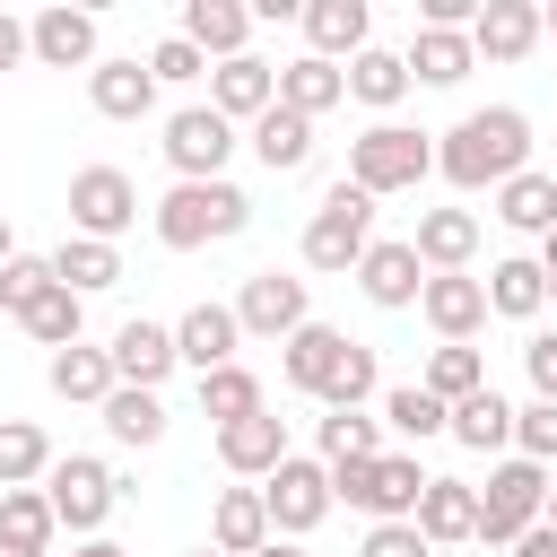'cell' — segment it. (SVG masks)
Returning <instances> with one entry per match:
<instances>
[{"mask_svg":"<svg viewBox=\"0 0 557 557\" xmlns=\"http://www.w3.org/2000/svg\"><path fill=\"white\" fill-rule=\"evenodd\" d=\"M26 52H35V44H26V17H9V9H0V70H17Z\"/></svg>","mask_w":557,"mask_h":557,"instance_id":"obj_50","label":"cell"},{"mask_svg":"<svg viewBox=\"0 0 557 557\" xmlns=\"http://www.w3.org/2000/svg\"><path fill=\"white\" fill-rule=\"evenodd\" d=\"M348 96H357V104H374V113H383V104H400V96H409V61H400V52H383V44H366V52L348 61Z\"/></svg>","mask_w":557,"mask_h":557,"instance_id":"obj_38","label":"cell"},{"mask_svg":"<svg viewBox=\"0 0 557 557\" xmlns=\"http://www.w3.org/2000/svg\"><path fill=\"white\" fill-rule=\"evenodd\" d=\"M235 339H244L235 305H191V313L174 322V357H183L191 374H218V366H235Z\"/></svg>","mask_w":557,"mask_h":557,"instance_id":"obj_15","label":"cell"},{"mask_svg":"<svg viewBox=\"0 0 557 557\" xmlns=\"http://www.w3.org/2000/svg\"><path fill=\"white\" fill-rule=\"evenodd\" d=\"M261 557H313V548H305V540H270Z\"/></svg>","mask_w":557,"mask_h":557,"instance_id":"obj_54","label":"cell"},{"mask_svg":"<svg viewBox=\"0 0 557 557\" xmlns=\"http://www.w3.org/2000/svg\"><path fill=\"white\" fill-rule=\"evenodd\" d=\"M52 496L44 487H0V540L9 548H35V557H52Z\"/></svg>","mask_w":557,"mask_h":557,"instance_id":"obj_34","label":"cell"},{"mask_svg":"<svg viewBox=\"0 0 557 557\" xmlns=\"http://www.w3.org/2000/svg\"><path fill=\"white\" fill-rule=\"evenodd\" d=\"M339 357H348V331H331V322H305V331L287 339V357H278V366H287V383H296L305 400H322V383L339 374Z\"/></svg>","mask_w":557,"mask_h":557,"instance_id":"obj_28","label":"cell"},{"mask_svg":"<svg viewBox=\"0 0 557 557\" xmlns=\"http://www.w3.org/2000/svg\"><path fill=\"white\" fill-rule=\"evenodd\" d=\"M104 357H113V374H122L131 392H157V383L183 366V357H174V331H165V322H148V313H131V322L113 331V348H104Z\"/></svg>","mask_w":557,"mask_h":557,"instance_id":"obj_12","label":"cell"},{"mask_svg":"<svg viewBox=\"0 0 557 557\" xmlns=\"http://www.w3.org/2000/svg\"><path fill=\"white\" fill-rule=\"evenodd\" d=\"M218 461L235 470V479H270L278 461H287V418H235V426H218Z\"/></svg>","mask_w":557,"mask_h":557,"instance_id":"obj_20","label":"cell"},{"mask_svg":"<svg viewBox=\"0 0 557 557\" xmlns=\"http://www.w3.org/2000/svg\"><path fill=\"white\" fill-rule=\"evenodd\" d=\"M453 444H470V453H505L513 444V400L487 383V392H470L461 409H453Z\"/></svg>","mask_w":557,"mask_h":557,"instance_id":"obj_33","label":"cell"},{"mask_svg":"<svg viewBox=\"0 0 557 557\" xmlns=\"http://www.w3.org/2000/svg\"><path fill=\"white\" fill-rule=\"evenodd\" d=\"M374 453H383V418H366V409H331V418H322V461H331V470L374 461Z\"/></svg>","mask_w":557,"mask_h":557,"instance_id":"obj_40","label":"cell"},{"mask_svg":"<svg viewBox=\"0 0 557 557\" xmlns=\"http://www.w3.org/2000/svg\"><path fill=\"white\" fill-rule=\"evenodd\" d=\"M148 70H157V87H191V78H209V52L183 44V35H165V44L148 52Z\"/></svg>","mask_w":557,"mask_h":557,"instance_id":"obj_47","label":"cell"},{"mask_svg":"<svg viewBox=\"0 0 557 557\" xmlns=\"http://www.w3.org/2000/svg\"><path fill=\"white\" fill-rule=\"evenodd\" d=\"M400 61H409V78H426V87H461V78L479 70V52H470L461 26H418Z\"/></svg>","mask_w":557,"mask_h":557,"instance_id":"obj_25","label":"cell"},{"mask_svg":"<svg viewBox=\"0 0 557 557\" xmlns=\"http://www.w3.org/2000/svg\"><path fill=\"white\" fill-rule=\"evenodd\" d=\"M278 104H287V113H305V122H322L331 104H348V70H339V61H322V52H305V61H287V70H278Z\"/></svg>","mask_w":557,"mask_h":557,"instance_id":"obj_26","label":"cell"},{"mask_svg":"<svg viewBox=\"0 0 557 557\" xmlns=\"http://www.w3.org/2000/svg\"><path fill=\"white\" fill-rule=\"evenodd\" d=\"M374 252V191H357L348 174L322 191V209L305 218V261L313 270H357Z\"/></svg>","mask_w":557,"mask_h":557,"instance_id":"obj_4","label":"cell"},{"mask_svg":"<svg viewBox=\"0 0 557 557\" xmlns=\"http://www.w3.org/2000/svg\"><path fill=\"white\" fill-rule=\"evenodd\" d=\"M522 366H531V392L557 400V331H531V339H522Z\"/></svg>","mask_w":557,"mask_h":557,"instance_id":"obj_49","label":"cell"},{"mask_svg":"<svg viewBox=\"0 0 557 557\" xmlns=\"http://www.w3.org/2000/svg\"><path fill=\"white\" fill-rule=\"evenodd\" d=\"M104 426H113V444H157V435H165V400L122 383V392L104 400Z\"/></svg>","mask_w":557,"mask_h":557,"instance_id":"obj_43","label":"cell"},{"mask_svg":"<svg viewBox=\"0 0 557 557\" xmlns=\"http://www.w3.org/2000/svg\"><path fill=\"white\" fill-rule=\"evenodd\" d=\"M252 157H261L270 174H296V165L313 157V122H305V113H287V104H270V113L252 122Z\"/></svg>","mask_w":557,"mask_h":557,"instance_id":"obj_31","label":"cell"},{"mask_svg":"<svg viewBox=\"0 0 557 557\" xmlns=\"http://www.w3.org/2000/svg\"><path fill=\"white\" fill-rule=\"evenodd\" d=\"M9 261H17V235H9V218H0V270H9Z\"/></svg>","mask_w":557,"mask_h":557,"instance_id":"obj_55","label":"cell"},{"mask_svg":"<svg viewBox=\"0 0 557 557\" xmlns=\"http://www.w3.org/2000/svg\"><path fill=\"white\" fill-rule=\"evenodd\" d=\"M26 44H35V61L44 70H96V17L87 9H44V17H26Z\"/></svg>","mask_w":557,"mask_h":557,"instance_id":"obj_13","label":"cell"},{"mask_svg":"<svg viewBox=\"0 0 557 557\" xmlns=\"http://www.w3.org/2000/svg\"><path fill=\"white\" fill-rule=\"evenodd\" d=\"M357 287H366V305L400 313V305H418V296H426V261H418L409 244H374V252L357 261Z\"/></svg>","mask_w":557,"mask_h":557,"instance_id":"obj_19","label":"cell"},{"mask_svg":"<svg viewBox=\"0 0 557 557\" xmlns=\"http://www.w3.org/2000/svg\"><path fill=\"white\" fill-rule=\"evenodd\" d=\"M540 26H548V35H557V0H548V9H540Z\"/></svg>","mask_w":557,"mask_h":557,"instance_id":"obj_57","label":"cell"},{"mask_svg":"<svg viewBox=\"0 0 557 557\" xmlns=\"http://www.w3.org/2000/svg\"><path fill=\"white\" fill-rule=\"evenodd\" d=\"M70 557H131V548H113V540H78Z\"/></svg>","mask_w":557,"mask_h":557,"instance_id":"obj_52","label":"cell"},{"mask_svg":"<svg viewBox=\"0 0 557 557\" xmlns=\"http://www.w3.org/2000/svg\"><path fill=\"white\" fill-rule=\"evenodd\" d=\"M496 218H505L513 235H548V226H557V174H513V183L496 191Z\"/></svg>","mask_w":557,"mask_h":557,"instance_id":"obj_37","label":"cell"},{"mask_svg":"<svg viewBox=\"0 0 557 557\" xmlns=\"http://www.w3.org/2000/svg\"><path fill=\"white\" fill-rule=\"evenodd\" d=\"M87 104L104 113V122H139L148 104H157V70L131 52V61H96L87 70Z\"/></svg>","mask_w":557,"mask_h":557,"instance_id":"obj_18","label":"cell"},{"mask_svg":"<svg viewBox=\"0 0 557 557\" xmlns=\"http://www.w3.org/2000/svg\"><path fill=\"white\" fill-rule=\"evenodd\" d=\"M540 305H548V270H540V261H522V252H513V261H496V270H487V313L531 322Z\"/></svg>","mask_w":557,"mask_h":557,"instance_id":"obj_32","label":"cell"},{"mask_svg":"<svg viewBox=\"0 0 557 557\" xmlns=\"http://www.w3.org/2000/svg\"><path fill=\"white\" fill-rule=\"evenodd\" d=\"M548 296H557V278H548Z\"/></svg>","mask_w":557,"mask_h":557,"instance_id":"obj_60","label":"cell"},{"mask_svg":"<svg viewBox=\"0 0 557 557\" xmlns=\"http://www.w3.org/2000/svg\"><path fill=\"white\" fill-rule=\"evenodd\" d=\"M331 487H339L357 513H374V522H418L426 470H418V453H374V461H348V470H331Z\"/></svg>","mask_w":557,"mask_h":557,"instance_id":"obj_6","label":"cell"},{"mask_svg":"<svg viewBox=\"0 0 557 557\" xmlns=\"http://www.w3.org/2000/svg\"><path fill=\"white\" fill-rule=\"evenodd\" d=\"M513 453H522V461H540V470H557V400L513 409Z\"/></svg>","mask_w":557,"mask_h":557,"instance_id":"obj_46","label":"cell"},{"mask_svg":"<svg viewBox=\"0 0 557 557\" xmlns=\"http://www.w3.org/2000/svg\"><path fill=\"white\" fill-rule=\"evenodd\" d=\"M383 426L409 435V444H426V435H453V409H444L426 383H392V392H383Z\"/></svg>","mask_w":557,"mask_h":557,"instance_id":"obj_36","label":"cell"},{"mask_svg":"<svg viewBox=\"0 0 557 557\" xmlns=\"http://www.w3.org/2000/svg\"><path fill=\"white\" fill-rule=\"evenodd\" d=\"M209 104H218L226 122H261V113L278 104V70L252 61V52H244V61H218V70H209Z\"/></svg>","mask_w":557,"mask_h":557,"instance_id":"obj_17","label":"cell"},{"mask_svg":"<svg viewBox=\"0 0 557 557\" xmlns=\"http://www.w3.org/2000/svg\"><path fill=\"white\" fill-rule=\"evenodd\" d=\"M200 418H218V426H235V418H261V383H252L244 366H218V374H200Z\"/></svg>","mask_w":557,"mask_h":557,"instance_id":"obj_41","label":"cell"},{"mask_svg":"<svg viewBox=\"0 0 557 557\" xmlns=\"http://www.w3.org/2000/svg\"><path fill=\"white\" fill-rule=\"evenodd\" d=\"M252 226V200L235 183H174L157 200V244L165 252H200V244H226Z\"/></svg>","mask_w":557,"mask_h":557,"instance_id":"obj_2","label":"cell"},{"mask_svg":"<svg viewBox=\"0 0 557 557\" xmlns=\"http://www.w3.org/2000/svg\"><path fill=\"white\" fill-rule=\"evenodd\" d=\"M44 496H52V522H61V531L96 540V531H104V513L122 505V479H113V470H104L96 453H70V461H52Z\"/></svg>","mask_w":557,"mask_h":557,"instance_id":"obj_8","label":"cell"},{"mask_svg":"<svg viewBox=\"0 0 557 557\" xmlns=\"http://www.w3.org/2000/svg\"><path fill=\"white\" fill-rule=\"evenodd\" d=\"M52 479V435L35 418H0V487H35Z\"/></svg>","mask_w":557,"mask_h":557,"instance_id":"obj_35","label":"cell"},{"mask_svg":"<svg viewBox=\"0 0 557 557\" xmlns=\"http://www.w3.org/2000/svg\"><path fill=\"white\" fill-rule=\"evenodd\" d=\"M261 505H270V531L278 540H305L331 505H339V487H331V461H305V453H287L270 479H261Z\"/></svg>","mask_w":557,"mask_h":557,"instance_id":"obj_9","label":"cell"},{"mask_svg":"<svg viewBox=\"0 0 557 557\" xmlns=\"http://www.w3.org/2000/svg\"><path fill=\"white\" fill-rule=\"evenodd\" d=\"M131 218H139V183H131L122 165H78V174H70V235L113 244Z\"/></svg>","mask_w":557,"mask_h":557,"instance_id":"obj_10","label":"cell"},{"mask_svg":"<svg viewBox=\"0 0 557 557\" xmlns=\"http://www.w3.org/2000/svg\"><path fill=\"white\" fill-rule=\"evenodd\" d=\"M278 531H270V505H261V487H226L218 505H209V548H226V557H261Z\"/></svg>","mask_w":557,"mask_h":557,"instance_id":"obj_21","label":"cell"},{"mask_svg":"<svg viewBox=\"0 0 557 557\" xmlns=\"http://www.w3.org/2000/svg\"><path fill=\"white\" fill-rule=\"evenodd\" d=\"M305 44L322 52V61H357L366 52V0H305Z\"/></svg>","mask_w":557,"mask_h":557,"instance_id":"obj_29","label":"cell"},{"mask_svg":"<svg viewBox=\"0 0 557 557\" xmlns=\"http://www.w3.org/2000/svg\"><path fill=\"white\" fill-rule=\"evenodd\" d=\"M52 287H61V278H52V261H35V252H17V261L0 270V305H9L17 322H26V313H35L44 296H52Z\"/></svg>","mask_w":557,"mask_h":557,"instance_id":"obj_45","label":"cell"},{"mask_svg":"<svg viewBox=\"0 0 557 557\" xmlns=\"http://www.w3.org/2000/svg\"><path fill=\"white\" fill-rule=\"evenodd\" d=\"M540 522H548V470L522 461V453L496 461L487 487H479V540H487V548H513V540L540 531Z\"/></svg>","mask_w":557,"mask_h":557,"instance_id":"obj_5","label":"cell"},{"mask_svg":"<svg viewBox=\"0 0 557 557\" xmlns=\"http://www.w3.org/2000/svg\"><path fill=\"white\" fill-rule=\"evenodd\" d=\"M513 557H557V531H548V522H540V531H522V540H513Z\"/></svg>","mask_w":557,"mask_h":557,"instance_id":"obj_51","label":"cell"},{"mask_svg":"<svg viewBox=\"0 0 557 557\" xmlns=\"http://www.w3.org/2000/svg\"><path fill=\"white\" fill-rule=\"evenodd\" d=\"M235 322L252 331V339H296L305 322H313V305H305V278H287V270H252L244 278V296H235Z\"/></svg>","mask_w":557,"mask_h":557,"instance_id":"obj_11","label":"cell"},{"mask_svg":"<svg viewBox=\"0 0 557 557\" xmlns=\"http://www.w3.org/2000/svg\"><path fill=\"white\" fill-rule=\"evenodd\" d=\"M78 331H87V296H70V287H52V296L26 313V339H44L52 357H61V348H78Z\"/></svg>","mask_w":557,"mask_h":557,"instance_id":"obj_42","label":"cell"},{"mask_svg":"<svg viewBox=\"0 0 557 557\" xmlns=\"http://www.w3.org/2000/svg\"><path fill=\"white\" fill-rule=\"evenodd\" d=\"M409 252H418L435 278H444V270H470V252H479V218H470V209H418Z\"/></svg>","mask_w":557,"mask_h":557,"instance_id":"obj_22","label":"cell"},{"mask_svg":"<svg viewBox=\"0 0 557 557\" xmlns=\"http://www.w3.org/2000/svg\"><path fill=\"white\" fill-rule=\"evenodd\" d=\"M540 35H548V26H540V9H531V0H479L470 52H479V61H522Z\"/></svg>","mask_w":557,"mask_h":557,"instance_id":"obj_16","label":"cell"},{"mask_svg":"<svg viewBox=\"0 0 557 557\" xmlns=\"http://www.w3.org/2000/svg\"><path fill=\"white\" fill-rule=\"evenodd\" d=\"M0 557H35V548H9V540H0Z\"/></svg>","mask_w":557,"mask_h":557,"instance_id":"obj_58","label":"cell"},{"mask_svg":"<svg viewBox=\"0 0 557 557\" xmlns=\"http://www.w3.org/2000/svg\"><path fill=\"white\" fill-rule=\"evenodd\" d=\"M418 313L435 322V339H461V348H470V331L487 322V278H470V270H444V278H426Z\"/></svg>","mask_w":557,"mask_h":557,"instance_id":"obj_14","label":"cell"},{"mask_svg":"<svg viewBox=\"0 0 557 557\" xmlns=\"http://www.w3.org/2000/svg\"><path fill=\"white\" fill-rule=\"evenodd\" d=\"M165 165H174V183H226V157H235V122L218 113V104H183L174 122H165Z\"/></svg>","mask_w":557,"mask_h":557,"instance_id":"obj_7","label":"cell"},{"mask_svg":"<svg viewBox=\"0 0 557 557\" xmlns=\"http://www.w3.org/2000/svg\"><path fill=\"white\" fill-rule=\"evenodd\" d=\"M191 557H226V548H191Z\"/></svg>","mask_w":557,"mask_h":557,"instance_id":"obj_59","label":"cell"},{"mask_svg":"<svg viewBox=\"0 0 557 557\" xmlns=\"http://www.w3.org/2000/svg\"><path fill=\"white\" fill-rule=\"evenodd\" d=\"M435 174V139L426 131H409V122H374V131H357L348 139V183L357 191H418Z\"/></svg>","mask_w":557,"mask_h":557,"instance_id":"obj_3","label":"cell"},{"mask_svg":"<svg viewBox=\"0 0 557 557\" xmlns=\"http://www.w3.org/2000/svg\"><path fill=\"white\" fill-rule=\"evenodd\" d=\"M44 383H52V400H87V409H104V400L122 392L113 357H104V348H87V339H78V348H61V357L44 366Z\"/></svg>","mask_w":557,"mask_h":557,"instance_id":"obj_27","label":"cell"},{"mask_svg":"<svg viewBox=\"0 0 557 557\" xmlns=\"http://www.w3.org/2000/svg\"><path fill=\"white\" fill-rule=\"evenodd\" d=\"M52 278H61L70 296H104V287L122 278V252H113V244H96V235H61V252H52Z\"/></svg>","mask_w":557,"mask_h":557,"instance_id":"obj_30","label":"cell"},{"mask_svg":"<svg viewBox=\"0 0 557 557\" xmlns=\"http://www.w3.org/2000/svg\"><path fill=\"white\" fill-rule=\"evenodd\" d=\"M418 531H426V548L479 540V487H470V479H426V496H418Z\"/></svg>","mask_w":557,"mask_h":557,"instance_id":"obj_23","label":"cell"},{"mask_svg":"<svg viewBox=\"0 0 557 557\" xmlns=\"http://www.w3.org/2000/svg\"><path fill=\"white\" fill-rule=\"evenodd\" d=\"M435 174L461 183V191H505L513 174H531V113L522 104H487V113H461L435 148Z\"/></svg>","mask_w":557,"mask_h":557,"instance_id":"obj_1","label":"cell"},{"mask_svg":"<svg viewBox=\"0 0 557 557\" xmlns=\"http://www.w3.org/2000/svg\"><path fill=\"white\" fill-rule=\"evenodd\" d=\"M548 531H557V470H548Z\"/></svg>","mask_w":557,"mask_h":557,"instance_id":"obj_56","label":"cell"},{"mask_svg":"<svg viewBox=\"0 0 557 557\" xmlns=\"http://www.w3.org/2000/svg\"><path fill=\"white\" fill-rule=\"evenodd\" d=\"M540 270H548V278H557V226H548V235H540Z\"/></svg>","mask_w":557,"mask_h":557,"instance_id":"obj_53","label":"cell"},{"mask_svg":"<svg viewBox=\"0 0 557 557\" xmlns=\"http://www.w3.org/2000/svg\"><path fill=\"white\" fill-rule=\"evenodd\" d=\"M357 557H435V548H426V531H418V522H374Z\"/></svg>","mask_w":557,"mask_h":557,"instance_id":"obj_48","label":"cell"},{"mask_svg":"<svg viewBox=\"0 0 557 557\" xmlns=\"http://www.w3.org/2000/svg\"><path fill=\"white\" fill-rule=\"evenodd\" d=\"M244 35H252L244 0H183V44H200L209 61H244Z\"/></svg>","mask_w":557,"mask_h":557,"instance_id":"obj_24","label":"cell"},{"mask_svg":"<svg viewBox=\"0 0 557 557\" xmlns=\"http://www.w3.org/2000/svg\"><path fill=\"white\" fill-rule=\"evenodd\" d=\"M366 400H374V348H366V339H348L339 374L322 383V409H366Z\"/></svg>","mask_w":557,"mask_h":557,"instance_id":"obj_44","label":"cell"},{"mask_svg":"<svg viewBox=\"0 0 557 557\" xmlns=\"http://www.w3.org/2000/svg\"><path fill=\"white\" fill-rule=\"evenodd\" d=\"M418 383H426V392H435L444 409H461L470 392H487V366H479V348H461V339H444V348L426 357V374H418Z\"/></svg>","mask_w":557,"mask_h":557,"instance_id":"obj_39","label":"cell"}]
</instances>
